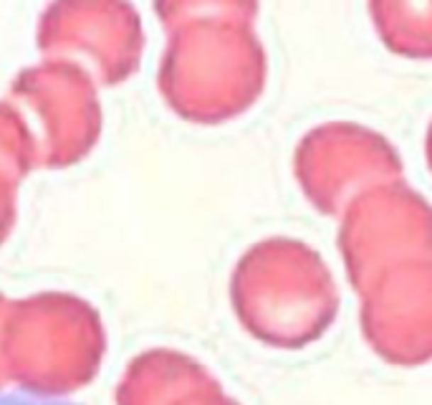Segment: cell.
Here are the masks:
<instances>
[{"instance_id":"6da1fadb","label":"cell","mask_w":432,"mask_h":405,"mask_svg":"<svg viewBox=\"0 0 432 405\" xmlns=\"http://www.w3.org/2000/svg\"><path fill=\"white\" fill-rule=\"evenodd\" d=\"M155 11L170 33L160 66L167 104L200 124H218L250 109L268 76L253 0L157 3Z\"/></svg>"},{"instance_id":"7a4b0ae2","label":"cell","mask_w":432,"mask_h":405,"mask_svg":"<svg viewBox=\"0 0 432 405\" xmlns=\"http://www.w3.org/2000/svg\"><path fill=\"white\" fill-rule=\"evenodd\" d=\"M231 299L245 332L278 350L316 342L339 314V289L326 261L288 236L263 238L240 256Z\"/></svg>"},{"instance_id":"277c9868","label":"cell","mask_w":432,"mask_h":405,"mask_svg":"<svg viewBox=\"0 0 432 405\" xmlns=\"http://www.w3.org/2000/svg\"><path fill=\"white\" fill-rule=\"evenodd\" d=\"M397 147L375 129L357 122H326L301 137L294 173L304 195L326 215L344 213L346 205L375 185L402 180Z\"/></svg>"},{"instance_id":"5b68a950","label":"cell","mask_w":432,"mask_h":405,"mask_svg":"<svg viewBox=\"0 0 432 405\" xmlns=\"http://www.w3.org/2000/svg\"><path fill=\"white\" fill-rule=\"evenodd\" d=\"M362 296L364 340L382 360L415 367L432 360V264L389 269Z\"/></svg>"},{"instance_id":"52a82bcc","label":"cell","mask_w":432,"mask_h":405,"mask_svg":"<svg viewBox=\"0 0 432 405\" xmlns=\"http://www.w3.org/2000/svg\"><path fill=\"white\" fill-rule=\"evenodd\" d=\"M369 13L389 51L432 58V0H372Z\"/></svg>"},{"instance_id":"3957f363","label":"cell","mask_w":432,"mask_h":405,"mask_svg":"<svg viewBox=\"0 0 432 405\" xmlns=\"http://www.w3.org/2000/svg\"><path fill=\"white\" fill-rule=\"evenodd\" d=\"M339 251L357 294L389 269L432 264V205L404 180L369 188L341 215Z\"/></svg>"},{"instance_id":"ba28073f","label":"cell","mask_w":432,"mask_h":405,"mask_svg":"<svg viewBox=\"0 0 432 405\" xmlns=\"http://www.w3.org/2000/svg\"><path fill=\"white\" fill-rule=\"evenodd\" d=\"M0 405H81L76 400L61 395L43 393V390H0Z\"/></svg>"},{"instance_id":"9c48e42d","label":"cell","mask_w":432,"mask_h":405,"mask_svg":"<svg viewBox=\"0 0 432 405\" xmlns=\"http://www.w3.org/2000/svg\"><path fill=\"white\" fill-rule=\"evenodd\" d=\"M13 190H16V180L0 168V238H6V233L13 226V218H16Z\"/></svg>"},{"instance_id":"30bf717a","label":"cell","mask_w":432,"mask_h":405,"mask_svg":"<svg viewBox=\"0 0 432 405\" xmlns=\"http://www.w3.org/2000/svg\"><path fill=\"white\" fill-rule=\"evenodd\" d=\"M187 405H240V403H236L233 398H228V395L220 390L218 380L210 377V380H205L202 385H197V388L192 390L190 403Z\"/></svg>"},{"instance_id":"8fae6325","label":"cell","mask_w":432,"mask_h":405,"mask_svg":"<svg viewBox=\"0 0 432 405\" xmlns=\"http://www.w3.org/2000/svg\"><path fill=\"white\" fill-rule=\"evenodd\" d=\"M425 155H427V165L432 170V122L430 127H427V137H425Z\"/></svg>"},{"instance_id":"8992f818","label":"cell","mask_w":432,"mask_h":405,"mask_svg":"<svg viewBox=\"0 0 432 405\" xmlns=\"http://www.w3.org/2000/svg\"><path fill=\"white\" fill-rule=\"evenodd\" d=\"M71 23L81 26L71 28L64 23L61 18H56L46 8L43 13V23H40L38 33V46L43 51H64V48H76L81 46L84 51L94 53V64H96L99 74L104 79V84H116V81L127 79L139 64L144 46V33L142 31H132V33H119L132 26H139V16L132 6L119 3L111 6V13L106 21H96V23H87V21H76L69 18Z\"/></svg>"}]
</instances>
